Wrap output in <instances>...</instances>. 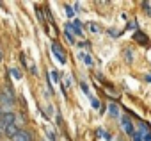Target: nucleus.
Instances as JSON below:
<instances>
[{"label":"nucleus","instance_id":"f257e3e1","mask_svg":"<svg viewBox=\"0 0 151 141\" xmlns=\"http://www.w3.org/2000/svg\"><path fill=\"white\" fill-rule=\"evenodd\" d=\"M14 121H16V116L13 113H2L0 114V127L2 129H6L7 125H13Z\"/></svg>","mask_w":151,"mask_h":141},{"label":"nucleus","instance_id":"f03ea898","mask_svg":"<svg viewBox=\"0 0 151 141\" xmlns=\"http://www.w3.org/2000/svg\"><path fill=\"white\" fill-rule=\"evenodd\" d=\"M13 141H32V136L27 130H18L16 136L13 137Z\"/></svg>","mask_w":151,"mask_h":141},{"label":"nucleus","instance_id":"7ed1b4c3","mask_svg":"<svg viewBox=\"0 0 151 141\" xmlns=\"http://www.w3.org/2000/svg\"><path fill=\"white\" fill-rule=\"evenodd\" d=\"M52 50H53V55H55L60 63H66V55L62 54V48H60L57 43H53V45H52Z\"/></svg>","mask_w":151,"mask_h":141},{"label":"nucleus","instance_id":"20e7f679","mask_svg":"<svg viewBox=\"0 0 151 141\" xmlns=\"http://www.w3.org/2000/svg\"><path fill=\"white\" fill-rule=\"evenodd\" d=\"M4 130H6V134H7L9 137H14V136H16V132H18L20 129L16 127V123H13V125H7V127H6Z\"/></svg>","mask_w":151,"mask_h":141},{"label":"nucleus","instance_id":"39448f33","mask_svg":"<svg viewBox=\"0 0 151 141\" xmlns=\"http://www.w3.org/2000/svg\"><path fill=\"white\" fill-rule=\"evenodd\" d=\"M0 104H4V105H11V104H13V95L0 93Z\"/></svg>","mask_w":151,"mask_h":141},{"label":"nucleus","instance_id":"423d86ee","mask_svg":"<svg viewBox=\"0 0 151 141\" xmlns=\"http://www.w3.org/2000/svg\"><path fill=\"white\" fill-rule=\"evenodd\" d=\"M123 127H124V130H126V134H133V125H132V121L128 120V118H123Z\"/></svg>","mask_w":151,"mask_h":141},{"label":"nucleus","instance_id":"0eeeda50","mask_svg":"<svg viewBox=\"0 0 151 141\" xmlns=\"http://www.w3.org/2000/svg\"><path fill=\"white\" fill-rule=\"evenodd\" d=\"M80 57H82V61H84L87 66H93V57H91L89 54H86V52H80Z\"/></svg>","mask_w":151,"mask_h":141},{"label":"nucleus","instance_id":"6e6552de","mask_svg":"<svg viewBox=\"0 0 151 141\" xmlns=\"http://www.w3.org/2000/svg\"><path fill=\"white\" fill-rule=\"evenodd\" d=\"M11 75H13L14 79H22V72H20V70H16V68L11 70Z\"/></svg>","mask_w":151,"mask_h":141},{"label":"nucleus","instance_id":"1a4fd4ad","mask_svg":"<svg viewBox=\"0 0 151 141\" xmlns=\"http://www.w3.org/2000/svg\"><path fill=\"white\" fill-rule=\"evenodd\" d=\"M109 109H110V113H112V114H114V116H117V114H119V109H117V107H116V105H114V104H112V105H110V107H109Z\"/></svg>","mask_w":151,"mask_h":141},{"label":"nucleus","instance_id":"9d476101","mask_svg":"<svg viewBox=\"0 0 151 141\" xmlns=\"http://www.w3.org/2000/svg\"><path fill=\"white\" fill-rule=\"evenodd\" d=\"M132 137H133V141H142V136H140V132H133V134H132Z\"/></svg>","mask_w":151,"mask_h":141},{"label":"nucleus","instance_id":"9b49d317","mask_svg":"<svg viewBox=\"0 0 151 141\" xmlns=\"http://www.w3.org/2000/svg\"><path fill=\"white\" fill-rule=\"evenodd\" d=\"M89 29H91L93 32H100V31H101V29H100V27H98L96 23H91V25H89Z\"/></svg>","mask_w":151,"mask_h":141},{"label":"nucleus","instance_id":"f8f14e48","mask_svg":"<svg viewBox=\"0 0 151 141\" xmlns=\"http://www.w3.org/2000/svg\"><path fill=\"white\" fill-rule=\"evenodd\" d=\"M142 6H144V9H146V13H147V15H149V16H151V6H149V4H147V2H144V4H142Z\"/></svg>","mask_w":151,"mask_h":141},{"label":"nucleus","instance_id":"ddd939ff","mask_svg":"<svg viewBox=\"0 0 151 141\" xmlns=\"http://www.w3.org/2000/svg\"><path fill=\"white\" fill-rule=\"evenodd\" d=\"M52 79H53V82H59V75H57V72H52Z\"/></svg>","mask_w":151,"mask_h":141},{"label":"nucleus","instance_id":"4468645a","mask_svg":"<svg viewBox=\"0 0 151 141\" xmlns=\"http://www.w3.org/2000/svg\"><path fill=\"white\" fill-rule=\"evenodd\" d=\"M66 13H68V15H69V16H73V15H75V11H73V9H71V7H66Z\"/></svg>","mask_w":151,"mask_h":141},{"label":"nucleus","instance_id":"2eb2a0df","mask_svg":"<svg viewBox=\"0 0 151 141\" xmlns=\"http://www.w3.org/2000/svg\"><path fill=\"white\" fill-rule=\"evenodd\" d=\"M82 89H84V91H86V93H87V95H89V88H87V86H86V84H82Z\"/></svg>","mask_w":151,"mask_h":141},{"label":"nucleus","instance_id":"dca6fc26","mask_svg":"<svg viewBox=\"0 0 151 141\" xmlns=\"http://www.w3.org/2000/svg\"><path fill=\"white\" fill-rule=\"evenodd\" d=\"M0 114H2V111H0Z\"/></svg>","mask_w":151,"mask_h":141}]
</instances>
